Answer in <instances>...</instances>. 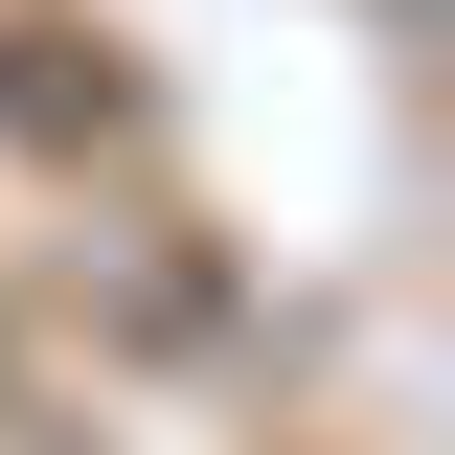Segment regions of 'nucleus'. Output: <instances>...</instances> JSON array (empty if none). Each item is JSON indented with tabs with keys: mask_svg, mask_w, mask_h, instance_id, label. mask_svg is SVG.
I'll use <instances>...</instances> for the list:
<instances>
[{
	"mask_svg": "<svg viewBox=\"0 0 455 455\" xmlns=\"http://www.w3.org/2000/svg\"><path fill=\"white\" fill-rule=\"evenodd\" d=\"M0 433H23V364H0Z\"/></svg>",
	"mask_w": 455,
	"mask_h": 455,
	"instance_id": "nucleus-1",
	"label": "nucleus"
}]
</instances>
